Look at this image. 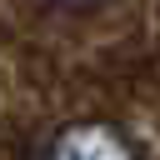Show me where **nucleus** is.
<instances>
[{
    "label": "nucleus",
    "mask_w": 160,
    "mask_h": 160,
    "mask_svg": "<svg viewBox=\"0 0 160 160\" xmlns=\"http://www.w3.org/2000/svg\"><path fill=\"white\" fill-rule=\"evenodd\" d=\"M45 160H140L130 150V140L100 120H80L70 130H60L45 150Z\"/></svg>",
    "instance_id": "1"
}]
</instances>
